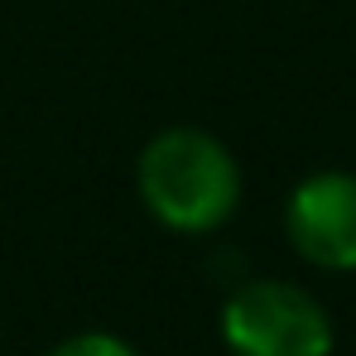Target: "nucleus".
Masks as SVG:
<instances>
[{
    "label": "nucleus",
    "instance_id": "nucleus-1",
    "mask_svg": "<svg viewBox=\"0 0 356 356\" xmlns=\"http://www.w3.org/2000/svg\"><path fill=\"white\" fill-rule=\"evenodd\" d=\"M135 188L145 212L178 236H207L222 232L241 207V169L236 154L197 130V125H169L159 130L135 164Z\"/></svg>",
    "mask_w": 356,
    "mask_h": 356
},
{
    "label": "nucleus",
    "instance_id": "nucleus-2",
    "mask_svg": "<svg viewBox=\"0 0 356 356\" xmlns=\"http://www.w3.org/2000/svg\"><path fill=\"white\" fill-rule=\"evenodd\" d=\"M232 356H332V318L303 284L245 280L222 303Z\"/></svg>",
    "mask_w": 356,
    "mask_h": 356
},
{
    "label": "nucleus",
    "instance_id": "nucleus-3",
    "mask_svg": "<svg viewBox=\"0 0 356 356\" xmlns=\"http://www.w3.org/2000/svg\"><path fill=\"white\" fill-rule=\"evenodd\" d=\"M284 232L308 265L332 275L356 270V174L347 169L308 174L289 193Z\"/></svg>",
    "mask_w": 356,
    "mask_h": 356
},
{
    "label": "nucleus",
    "instance_id": "nucleus-4",
    "mask_svg": "<svg viewBox=\"0 0 356 356\" xmlns=\"http://www.w3.org/2000/svg\"><path fill=\"white\" fill-rule=\"evenodd\" d=\"M49 356H140L130 342H120L111 332H77V337H67L58 342Z\"/></svg>",
    "mask_w": 356,
    "mask_h": 356
}]
</instances>
